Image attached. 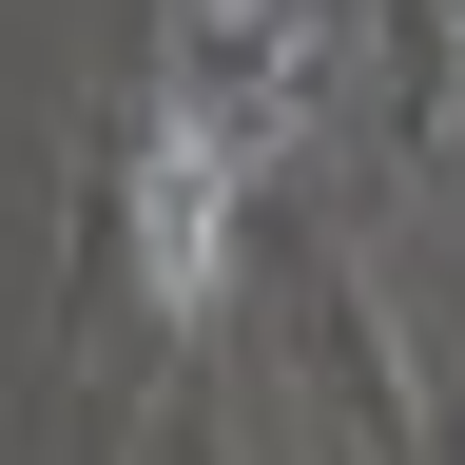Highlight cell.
Listing matches in <instances>:
<instances>
[{
    "instance_id": "obj_1",
    "label": "cell",
    "mask_w": 465,
    "mask_h": 465,
    "mask_svg": "<svg viewBox=\"0 0 465 465\" xmlns=\"http://www.w3.org/2000/svg\"><path fill=\"white\" fill-rule=\"evenodd\" d=\"M232 174H252L232 97L213 78H155V116H136V291L155 311H213L232 291Z\"/></svg>"
},
{
    "instance_id": "obj_2",
    "label": "cell",
    "mask_w": 465,
    "mask_h": 465,
    "mask_svg": "<svg viewBox=\"0 0 465 465\" xmlns=\"http://www.w3.org/2000/svg\"><path fill=\"white\" fill-rule=\"evenodd\" d=\"M194 39H213V58H272V78H291V58H311V0H194Z\"/></svg>"
},
{
    "instance_id": "obj_3",
    "label": "cell",
    "mask_w": 465,
    "mask_h": 465,
    "mask_svg": "<svg viewBox=\"0 0 465 465\" xmlns=\"http://www.w3.org/2000/svg\"><path fill=\"white\" fill-rule=\"evenodd\" d=\"M446 20H465V0H446Z\"/></svg>"
}]
</instances>
